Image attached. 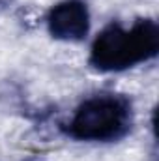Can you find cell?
<instances>
[{"mask_svg": "<svg viewBox=\"0 0 159 161\" xmlns=\"http://www.w3.org/2000/svg\"><path fill=\"white\" fill-rule=\"evenodd\" d=\"M159 53V26L152 19H139L129 28L120 23L105 26L90 49V64L97 71H123L156 58Z\"/></svg>", "mask_w": 159, "mask_h": 161, "instance_id": "1", "label": "cell"}, {"mask_svg": "<svg viewBox=\"0 0 159 161\" xmlns=\"http://www.w3.org/2000/svg\"><path fill=\"white\" fill-rule=\"evenodd\" d=\"M133 105L120 94H97L80 103L66 125V133L77 141L111 142L129 133Z\"/></svg>", "mask_w": 159, "mask_h": 161, "instance_id": "2", "label": "cell"}, {"mask_svg": "<svg viewBox=\"0 0 159 161\" xmlns=\"http://www.w3.org/2000/svg\"><path fill=\"white\" fill-rule=\"evenodd\" d=\"M47 28L54 40L80 41L90 30V11L84 0H64L47 15Z\"/></svg>", "mask_w": 159, "mask_h": 161, "instance_id": "3", "label": "cell"}]
</instances>
